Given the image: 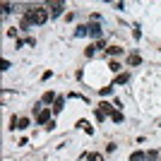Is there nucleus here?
Masks as SVG:
<instances>
[{
    "label": "nucleus",
    "instance_id": "423d86ee",
    "mask_svg": "<svg viewBox=\"0 0 161 161\" xmlns=\"http://www.w3.org/2000/svg\"><path fill=\"white\" fill-rule=\"evenodd\" d=\"M147 159V154H144V152H135L132 156H130V161H144Z\"/></svg>",
    "mask_w": 161,
    "mask_h": 161
},
{
    "label": "nucleus",
    "instance_id": "ddd939ff",
    "mask_svg": "<svg viewBox=\"0 0 161 161\" xmlns=\"http://www.w3.org/2000/svg\"><path fill=\"white\" fill-rule=\"evenodd\" d=\"M111 118H113L115 123H120V120H123V113H120V111H113V113H111Z\"/></svg>",
    "mask_w": 161,
    "mask_h": 161
},
{
    "label": "nucleus",
    "instance_id": "9d476101",
    "mask_svg": "<svg viewBox=\"0 0 161 161\" xmlns=\"http://www.w3.org/2000/svg\"><path fill=\"white\" fill-rule=\"evenodd\" d=\"M60 108H63V99L58 96V99H55V106H53V113H60Z\"/></svg>",
    "mask_w": 161,
    "mask_h": 161
},
{
    "label": "nucleus",
    "instance_id": "4468645a",
    "mask_svg": "<svg viewBox=\"0 0 161 161\" xmlns=\"http://www.w3.org/2000/svg\"><path fill=\"white\" fill-rule=\"evenodd\" d=\"M89 161H103V156L96 154V152H92V154H89Z\"/></svg>",
    "mask_w": 161,
    "mask_h": 161
},
{
    "label": "nucleus",
    "instance_id": "a211bd4d",
    "mask_svg": "<svg viewBox=\"0 0 161 161\" xmlns=\"http://www.w3.org/2000/svg\"><path fill=\"white\" fill-rule=\"evenodd\" d=\"M103 118H106V113H103V111H99V108H96V120H103Z\"/></svg>",
    "mask_w": 161,
    "mask_h": 161
},
{
    "label": "nucleus",
    "instance_id": "20e7f679",
    "mask_svg": "<svg viewBox=\"0 0 161 161\" xmlns=\"http://www.w3.org/2000/svg\"><path fill=\"white\" fill-rule=\"evenodd\" d=\"M55 99H58V96H55L53 92H46V94H43V99H41V101H43V103H53Z\"/></svg>",
    "mask_w": 161,
    "mask_h": 161
},
{
    "label": "nucleus",
    "instance_id": "0eeeda50",
    "mask_svg": "<svg viewBox=\"0 0 161 161\" xmlns=\"http://www.w3.org/2000/svg\"><path fill=\"white\" fill-rule=\"evenodd\" d=\"M17 128H19V130L29 128V118H19V120H17Z\"/></svg>",
    "mask_w": 161,
    "mask_h": 161
},
{
    "label": "nucleus",
    "instance_id": "f3484780",
    "mask_svg": "<svg viewBox=\"0 0 161 161\" xmlns=\"http://www.w3.org/2000/svg\"><path fill=\"white\" fill-rule=\"evenodd\" d=\"M156 156H159V154H156V152H147V161H154Z\"/></svg>",
    "mask_w": 161,
    "mask_h": 161
},
{
    "label": "nucleus",
    "instance_id": "6e6552de",
    "mask_svg": "<svg viewBox=\"0 0 161 161\" xmlns=\"http://www.w3.org/2000/svg\"><path fill=\"white\" fill-rule=\"evenodd\" d=\"M89 34H92V36H99V34H101V27H99V24H92V27H89Z\"/></svg>",
    "mask_w": 161,
    "mask_h": 161
},
{
    "label": "nucleus",
    "instance_id": "dca6fc26",
    "mask_svg": "<svg viewBox=\"0 0 161 161\" xmlns=\"http://www.w3.org/2000/svg\"><path fill=\"white\" fill-rule=\"evenodd\" d=\"M111 89H113V84H111V87H103V89H101V96H108V94H111Z\"/></svg>",
    "mask_w": 161,
    "mask_h": 161
},
{
    "label": "nucleus",
    "instance_id": "1a4fd4ad",
    "mask_svg": "<svg viewBox=\"0 0 161 161\" xmlns=\"http://www.w3.org/2000/svg\"><path fill=\"white\" fill-rule=\"evenodd\" d=\"M125 82H130V75H118L115 84H125Z\"/></svg>",
    "mask_w": 161,
    "mask_h": 161
},
{
    "label": "nucleus",
    "instance_id": "2eb2a0df",
    "mask_svg": "<svg viewBox=\"0 0 161 161\" xmlns=\"http://www.w3.org/2000/svg\"><path fill=\"white\" fill-rule=\"evenodd\" d=\"M108 67H111V72H118V70H120V63L111 60V65H108Z\"/></svg>",
    "mask_w": 161,
    "mask_h": 161
},
{
    "label": "nucleus",
    "instance_id": "f257e3e1",
    "mask_svg": "<svg viewBox=\"0 0 161 161\" xmlns=\"http://www.w3.org/2000/svg\"><path fill=\"white\" fill-rule=\"evenodd\" d=\"M48 10H43V7H31V10H27V14H24V17H27L29 22H31V24H43V22L48 19Z\"/></svg>",
    "mask_w": 161,
    "mask_h": 161
},
{
    "label": "nucleus",
    "instance_id": "f03ea898",
    "mask_svg": "<svg viewBox=\"0 0 161 161\" xmlns=\"http://www.w3.org/2000/svg\"><path fill=\"white\" fill-rule=\"evenodd\" d=\"M51 115H53L51 108H41L39 115H36V123H39V125H48V123H51Z\"/></svg>",
    "mask_w": 161,
    "mask_h": 161
},
{
    "label": "nucleus",
    "instance_id": "9b49d317",
    "mask_svg": "<svg viewBox=\"0 0 161 161\" xmlns=\"http://www.w3.org/2000/svg\"><path fill=\"white\" fill-rule=\"evenodd\" d=\"M106 53H108V55H118V53H120V48H118V46H108Z\"/></svg>",
    "mask_w": 161,
    "mask_h": 161
},
{
    "label": "nucleus",
    "instance_id": "39448f33",
    "mask_svg": "<svg viewBox=\"0 0 161 161\" xmlns=\"http://www.w3.org/2000/svg\"><path fill=\"white\" fill-rule=\"evenodd\" d=\"M128 65H140V55H137V53H130L128 55Z\"/></svg>",
    "mask_w": 161,
    "mask_h": 161
},
{
    "label": "nucleus",
    "instance_id": "f8f14e48",
    "mask_svg": "<svg viewBox=\"0 0 161 161\" xmlns=\"http://www.w3.org/2000/svg\"><path fill=\"white\" fill-rule=\"evenodd\" d=\"M99 111H103V113H113V111H111V106H108V103H99Z\"/></svg>",
    "mask_w": 161,
    "mask_h": 161
},
{
    "label": "nucleus",
    "instance_id": "7ed1b4c3",
    "mask_svg": "<svg viewBox=\"0 0 161 161\" xmlns=\"http://www.w3.org/2000/svg\"><path fill=\"white\" fill-rule=\"evenodd\" d=\"M48 7H51L48 12L53 14V17H60V14H63V7H65V5H63L60 0H55V3H51V5H48Z\"/></svg>",
    "mask_w": 161,
    "mask_h": 161
},
{
    "label": "nucleus",
    "instance_id": "6ab92c4d",
    "mask_svg": "<svg viewBox=\"0 0 161 161\" xmlns=\"http://www.w3.org/2000/svg\"><path fill=\"white\" fill-rule=\"evenodd\" d=\"M159 161H161V156H159Z\"/></svg>",
    "mask_w": 161,
    "mask_h": 161
}]
</instances>
